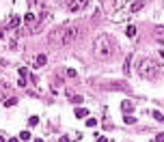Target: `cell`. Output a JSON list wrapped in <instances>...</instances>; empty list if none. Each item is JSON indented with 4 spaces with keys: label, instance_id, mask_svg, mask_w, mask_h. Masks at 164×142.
Returning <instances> with one entry per match:
<instances>
[{
    "label": "cell",
    "instance_id": "obj_17",
    "mask_svg": "<svg viewBox=\"0 0 164 142\" xmlns=\"http://www.w3.org/2000/svg\"><path fill=\"white\" fill-rule=\"evenodd\" d=\"M13 106H18V99H15V97L13 99H7V108H13Z\"/></svg>",
    "mask_w": 164,
    "mask_h": 142
},
{
    "label": "cell",
    "instance_id": "obj_25",
    "mask_svg": "<svg viewBox=\"0 0 164 142\" xmlns=\"http://www.w3.org/2000/svg\"><path fill=\"white\" fill-rule=\"evenodd\" d=\"M156 142H164V134H160V136H158V138H156Z\"/></svg>",
    "mask_w": 164,
    "mask_h": 142
},
{
    "label": "cell",
    "instance_id": "obj_6",
    "mask_svg": "<svg viewBox=\"0 0 164 142\" xmlns=\"http://www.w3.org/2000/svg\"><path fill=\"white\" fill-rule=\"evenodd\" d=\"M121 110H123L125 114H130V112H132V110H134V103H132V101H130V99H125V101L121 103Z\"/></svg>",
    "mask_w": 164,
    "mask_h": 142
},
{
    "label": "cell",
    "instance_id": "obj_14",
    "mask_svg": "<svg viewBox=\"0 0 164 142\" xmlns=\"http://www.w3.org/2000/svg\"><path fill=\"white\" fill-rule=\"evenodd\" d=\"M125 123H128V125H134V123H136V118L132 116V114H125Z\"/></svg>",
    "mask_w": 164,
    "mask_h": 142
},
{
    "label": "cell",
    "instance_id": "obj_15",
    "mask_svg": "<svg viewBox=\"0 0 164 142\" xmlns=\"http://www.w3.org/2000/svg\"><path fill=\"white\" fill-rule=\"evenodd\" d=\"M69 99H71L74 103H82V95H71Z\"/></svg>",
    "mask_w": 164,
    "mask_h": 142
},
{
    "label": "cell",
    "instance_id": "obj_13",
    "mask_svg": "<svg viewBox=\"0 0 164 142\" xmlns=\"http://www.w3.org/2000/svg\"><path fill=\"white\" fill-rule=\"evenodd\" d=\"M151 116H153L156 121H160V123H164V116H162V114L158 112V110H153V112H151Z\"/></svg>",
    "mask_w": 164,
    "mask_h": 142
},
{
    "label": "cell",
    "instance_id": "obj_8",
    "mask_svg": "<svg viewBox=\"0 0 164 142\" xmlns=\"http://www.w3.org/2000/svg\"><path fill=\"white\" fill-rule=\"evenodd\" d=\"M74 114H76L78 118H84V116H89V110H86V108H76Z\"/></svg>",
    "mask_w": 164,
    "mask_h": 142
},
{
    "label": "cell",
    "instance_id": "obj_27",
    "mask_svg": "<svg viewBox=\"0 0 164 142\" xmlns=\"http://www.w3.org/2000/svg\"><path fill=\"white\" fill-rule=\"evenodd\" d=\"M7 142H20L18 138H11V140H7Z\"/></svg>",
    "mask_w": 164,
    "mask_h": 142
},
{
    "label": "cell",
    "instance_id": "obj_9",
    "mask_svg": "<svg viewBox=\"0 0 164 142\" xmlns=\"http://www.w3.org/2000/svg\"><path fill=\"white\" fill-rule=\"evenodd\" d=\"M9 26H11V28H18V26H20V17H18V15H11V17H9Z\"/></svg>",
    "mask_w": 164,
    "mask_h": 142
},
{
    "label": "cell",
    "instance_id": "obj_26",
    "mask_svg": "<svg viewBox=\"0 0 164 142\" xmlns=\"http://www.w3.org/2000/svg\"><path fill=\"white\" fill-rule=\"evenodd\" d=\"M61 142H69V138L67 136H61Z\"/></svg>",
    "mask_w": 164,
    "mask_h": 142
},
{
    "label": "cell",
    "instance_id": "obj_4",
    "mask_svg": "<svg viewBox=\"0 0 164 142\" xmlns=\"http://www.w3.org/2000/svg\"><path fill=\"white\" fill-rule=\"evenodd\" d=\"M24 22H26V26H28L32 32H39V19H37L35 13H30V11H28V13L24 15Z\"/></svg>",
    "mask_w": 164,
    "mask_h": 142
},
{
    "label": "cell",
    "instance_id": "obj_30",
    "mask_svg": "<svg viewBox=\"0 0 164 142\" xmlns=\"http://www.w3.org/2000/svg\"><path fill=\"white\" fill-rule=\"evenodd\" d=\"M162 58H164V52H162Z\"/></svg>",
    "mask_w": 164,
    "mask_h": 142
},
{
    "label": "cell",
    "instance_id": "obj_29",
    "mask_svg": "<svg viewBox=\"0 0 164 142\" xmlns=\"http://www.w3.org/2000/svg\"><path fill=\"white\" fill-rule=\"evenodd\" d=\"M35 142H43V140H35Z\"/></svg>",
    "mask_w": 164,
    "mask_h": 142
},
{
    "label": "cell",
    "instance_id": "obj_28",
    "mask_svg": "<svg viewBox=\"0 0 164 142\" xmlns=\"http://www.w3.org/2000/svg\"><path fill=\"white\" fill-rule=\"evenodd\" d=\"M0 142H4V138H0Z\"/></svg>",
    "mask_w": 164,
    "mask_h": 142
},
{
    "label": "cell",
    "instance_id": "obj_1",
    "mask_svg": "<svg viewBox=\"0 0 164 142\" xmlns=\"http://www.w3.org/2000/svg\"><path fill=\"white\" fill-rule=\"evenodd\" d=\"M82 37V28L78 24H67V26H61L58 30L52 32L50 37V43H54V45H71V43H76Z\"/></svg>",
    "mask_w": 164,
    "mask_h": 142
},
{
    "label": "cell",
    "instance_id": "obj_18",
    "mask_svg": "<svg viewBox=\"0 0 164 142\" xmlns=\"http://www.w3.org/2000/svg\"><path fill=\"white\" fill-rule=\"evenodd\" d=\"M20 140H30V132H22L20 134Z\"/></svg>",
    "mask_w": 164,
    "mask_h": 142
},
{
    "label": "cell",
    "instance_id": "obj_31",
    "mask_svg": "<svg viewBox=\"0 0 164 142\" xmlns=\"http://www.w3.org/2000/svg\"><path fill=\"white\" fill-rule=\"evenodd\" d=\"M149 142H151V140H149Z\"/></svg>",
    "mask_w": 164,
    "mask_h": 142
},
{
    "label": "cell",
    "instance_id": "obj_10",
    "mask_svg": "<svg viewBox=\"0 0 164 142\" xmlns=\"http://www.w3.org/2000/svg\"><path fill=\"white\" fill-rule=\"evenodd\" d=\"M143 0H136V2H132V7H130V9H132V13H136V11H140V9H143Z\"/></svg>",
    "mask_w": 164,
    "mask_h": 142
},
{
    "label": "cell",
    "instance_id": "obj_11",
    "mask_svg": "<svg viewBox=\"0 0 164 142\" xmlns=\"http://www.w3.org/2000/svg\"><path fill=\"white\" fill-rule=\"evenodd\" d=\"M35 63H37V65H39V67H43V65H46V63H48V56H46V54H39V56H37V58H35Z\"/></svg>",
    "mask_w": 164,
    "mask_h": 142
},
{
    "label": "cell",
    "instance_id": "obj_2",
    "mask_svg": "<svg viewBox=\"0 0 164 142\" xmlns=\"http://www.w3.org/2000/svg\"><path fill=\"white\" fill-rule=\"evenodd\" d=\"M93 54H95V58H100V61H108L114 54V43L110 41V37L108 35L95 37V41H93Z\"/></svg>",
    "mask_w": 164,
    "mask_h": 142
},
{
    "label": "cell",
    "instance_id": "obj_24",
    "mask_svg": "<svg viewBox=\"0 0 164 142\" xmlns=\"http://www.w3.org/2000/svg\"><path fill=\"white\" fill-rule=\"evenodd\" d=\"M35 7L37 9H43V0H35Z\"/></svg>",
    "mask_w": 164,
    "mask_h": 142
},
{
    "label": "cell",
    "instance_id": "obj_23",
    "mask_svg": "<svg viewBox=\"0 0 164 142\" xmlns=\"http://www.w3.org/2000/svg\"><path fill=\"white\" fill-rule=\"evenodd\" d=\"M86 125H89V127H95L97 121H95V118H89V121H86Z\"/></svg>",
    "mask_w": 164,
    "mask_h": 142
},
{
    "label": "cell",
    "instance_id": "obj_16",
    "mask_svg": "<svg viewBox=\"0 0 164 142\" xmlns=\"http://www.w3.org/2000/svg\"><path fill=\"white\" fill-rule=\"evenodd\" d=\"M18 73H20V78H24V80H26V73H28V69L22 67V69H18Z\"/></svg>",
    "mask_w": 164,
    "mask_h": 142
},
{
    "label": "cell",
    "instance_id": "obj_21",
    "mask_svg": "<svg viewBox=\"0 0 164 142\" xmlns=\"http://www.w3.org/2000/svg\"><path fill=\"white\" fill-rule=\"evenodd\" d=\"M95 140H97V142H110V138H106V136H97Z\"/></svg>",
    "mask_w": 164,
    "mask_h": 142
},
{
    "label": "cell",
    "instance_id": "obj_22",
    "mask_svg": "<svg viewBox=\"0 0 164 142\" xmlns=\"http://www.w3.org/2000/svg\"><path fill=\"white\" fill-rule=\"evenodd\" d=\"M4 90H7V84H0V101H2V95H4Z\"/></svg>",
    "mask_w": 164,
    "mask_h": 142
},
{
    "label": "cell",
    "instance_id": "obj_5",
    "mask_svg": "<svg viewBox=\"0 0 164 142\" xmlns=\"http://www.w3.org/2000/svg\"><path fill=\"white\" fill-rule=\"evenodd\" d=\"M84 7H86V0H69V11H74V13H78Z\"/></svg>",
    "mask_w": 164,
    "mask_h": 142
},
{
    "label": "cell",
    "instance_id": "obj_3",
    "mask_svg": "<svg viewBox=\"0 0 164 142\" xmlns=\"http://www.w3.org/2000/svg\"><path fill=\"white\" fill-rule=\"evenodd\" d=\"M138 73L143 75L145 80H156L162 75V65L156 61V58H143V61L138 63Z\"/></svg>",
    "mask_w": 164,
    "mask_h": 142
},
{
    "label": "cell",
    "instance_id": "obj_19",
    "mask_svg": "<svg viewBox=\"0 0 164 142\" xmlns=\"http://www.w3.org/2000/svg\"><path fill=\"white\" fill-rule=\"evenodd\" d=\"M37 123H39V118H37V116H30V121H28V125H30V127H35Z\"/></svg>",
    "mask_w": 164,
    "mask_h": 142
},
{
    "label": "cell",
    "instance_id": "obj_12",
    "mask_svg": "<svg viewBox=\"0 0 164 142\" xmlns=\"http://www.w3.org/2000/svg\"><path fill=\"white\" fill-rule=\"evenodd\" d=\"M125 35H128V37H132V39H134V37H136V28H134V26H128Z\"/></svg>",
    "mask_w": 164,
    "mask_h": 142
},
{
    "label": "cell",
    "instance_id": "obj_7",
    "mask_svg": "<svg viewBox=\"0 0 164 142\" xmlns=\"http://www.w3.org/2000/svg\"><path fill=\"white\" fill-rule=\"evenodd\" d=\"M123 71H125V75H130V73H132V54H130V56L125 58V65H123Z\"/></svg>",
    "mask_w": 164,
    "mask_h": 142
},
{
    "label": "cell",
    "instance_id": "obj_20",
    "mask_svg": "<svg viewBox=\"0 0 164 142\" xmlns=\"http://www.w3.org/2000/svg\"><path fill=\"white\" fill-rule=\"evenodd\" d=\"M156 35H158V37H164V26H158V28H156Z\"/></svg>",
    "mask_w": 164,
    "mask_h": 142
}]
</instances>
